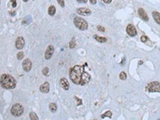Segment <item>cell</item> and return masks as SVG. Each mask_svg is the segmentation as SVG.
Listing matches in <instances>:
<instances>
[{"label": "cell", "instance_id": "6da1fadb", "mask_svg": "<svg viewBox=\"0 0 160 120\" xmlns=\"http://www.w3.org/2000/svg\"><path fill=\"white\" fill-rule=\"evenodd\" d=\"M87 66V64L85 63L83 65H75L70 68L69 70V76L73 83L84 86L90 82L91 76L88 72L85 71V67Z\"/></svg>", "mask_w": 160, "mask_h": 120}, {"label": "cell", "instance_id": "5bb4252c", "mask_svg": "<svg viewBox=\"0 0 160 120\" xmlns=\"http://www.w3.org/2000/svg\"><path fill=\"white\" fill-rule=\"evenodd\" d=\"M152 16L155 22L160 25V13L157 11H153L152 12Z\"/></svg>", "mask_w": 160, "mask_h": 120}, {"label": "cell", "instance_id": "4fadbf2b", "mask_svg": "<svg viewBox=\"0 0 160 120\" xmlns=\"http://www.w3.org/2000/svg\"><path fill=\"white\" fill-rule=\"evenodd\" d=\"M40 90L43 93H48L50 91V84L49 83L46 81L43 84H42L40 87Z\"/></svg>", "mask_w": 160, "mask_h": 120}, {"label": "cell", "instance_id": "7402d4cb", "mask_svg": "<svg viewBox=\"0 0 160 120\" xmlns=\"http://www.w3.org/2000/svg\"><path fill=\"white\" fill-rule=\"evenodd\" d=\"M49 68L47 67H44L43 69H42V74L44 75L45 76H47V74L49 73Z\"/></svg>", "mask_w": 160, "mask_h": 120}, {"label": "cell", "instance_id": "e0dca14e", "mask_svg": "<svg viewBox=\"0 0 160 120\" xmlns=\"http://www.w3.org/2000/svg\"><path fill=\"white\" fill-rule=\"evenodd\" d=\"M49 108L50 111L52 113H55V112L57 111V106L54 103H51L49 104Z\"/></svg>", "mask_w": 160, "mask_h": 120}, {"label": "cell", "instance_id": "603a6c76", "mask_svg": "<svg viewBox=\"0 0 160 120\" xmlns=\"http://www.w3.org/2000/svg\"><path fill=\"white\" fill-rule=\"evenodd\" d=\"M57 1L61 8H64L65 7V1H64V0H57Z\"/></svg>", "mask_w": 160, "mask_h": 120}, {"label": "cell", "instance_id": "52a82bcc", "mask_svg": "<svg viewBox=\"0 0 160 120\" xmlns=\"http://www.w3.org/2000/svg\"><path fill=\"white\" fill-rule=\"evenodd\" d=\"M25 41L24 40V37L22 36L18 37L16 40L15 45L16 48L18 50H21L23 49V48L25 46Z\"/></svg>", "mask_w": 160, "mask_h": 120}, {"label": "cell", "instance_id": "9c48e42d", "mask_svg": "<svg viewBox=\"0 0 160 120\" xmlns=\"http://www.w3.org/2000/svg\"><path fill=\"white\" fill-rule=\"evenodd\" d=\"M76 12L79 15L83 16H89L91 14V11L87 8H80L76 9Z\"/></svg>", "mask_w": 160, "mask_h": 120}, {"label": "cell", "instance_id": "4316f807", "mask_svg": "<svg viewBox=\"0 0 160 120\" xmlns=\"http://www.w3.org/2000/svg\"><path fill=\"white\" fill-rule=\"evenodd\" d=\"M10 2L11 3L12 6L13 8H15L17 6V2H16V0H11Z\"/></svg>", "mask_w": 160, "mask_h": 120}, {"label": "cell", "instance_id": "277c9868", "mask_svg": "<svg viewBox=\"0 0 160 120\" xmlns=\"http://www.w3.org/2000/svg\"><path fill=\"white\" fill-rule=\"evenodd\" d=\"M10 112L12 116L15 117H19L23 114L24 108L23 106L20 104H15L12 106Z\"/></svg>", "mask_w": 160, "mask_h": 120}, {"label": "cell", "instance_id": "d6986e66", "mask_svg": "<svg viewBox=\"0 0 160 120\" xmlns=\"http://www.w3.org/2000/svg\"><path fill=\"white\" fill-rule=\"evenodd\" d=\"M29 117L31 120H38L39 119L38 116L36 115V113H35L34 112H31L29 114Z\"/></svg>", "mask_w": 160, "mask_h": 120}, {"label": "cell", "instance_id": "9a60e30c", "mask_svg": "<svg viewBox=\"0 0 160 120\" xmlns=\"http://www.w3.org/2000/svg\"><path fill=\"white\" fill-rule=\"evenodd\" d=\"M93 38H94L96 41L100 43H105L107 41V39L106 37L98 36L97 35H95L93 36Z\"/></svg>", "mask_w": 160, "mask_h": 120}, {"label": "cell", "instance_id": "ba28073f", "mask_svg": "<svg viewBox=\"0 0 160 120\" xmlns=\"http://www.w3.org/2000/svg\"><path fill=\"white\" fill-rule=\"evenodd\" d=\"M23 68L26 72H28L31 70L32 67V63L28 58H26L24 60L22 63Z\"/></svg>", "mask_w": 160, "mask_h": 120}, {"label": "cell", "instance_id": "5b68a950", "mask_svg": "<svg viewBox=\"0 0 160 120\" xmlns=\"http://www.w3.org/2000/svg\"><path fill=\"white\" fill-rule=\"evenodd\" d=\"M146 90L149 92L160 93V82L153 81L149 83L146 87Z\"/></svg>", "mask_w": 160, "mask_h": 120}, {"label": "cell", "instance_id": "83f0119b", "mask_svg": "<svg viewBox=\"0 0 160 120\" xmlns=\"http://www.w3.org/2000/svg\"><path fill=\"white\" fill-rule=\"evenodd\" d=\"M76 1L80 3H86L88 2V0H76Z\"/></svg>", "mask_w": 160, "mask_h": 120}, {"label": "cell", "instance_id": "d4e9b609", "mask_svg": "<svg viewBox=\"0 0 160 120\" xmlns=\"http://www.w3.org/2000/svg\"><path fill=\"white\" fill-rule=\"evenodd\" d=\"M75 46H76L75 43L73 41H72L69 42V48H70L71 49H73Z\"/></svg>", "mask_w": 160, "mask_h": 120}, {"label": "cell", "instance_id": "d6a6232c", "mask_svg": "<svg viewBox=\"0 0 160 120\" xmlns=\"http://www.w3.org/2000/svg\"><path fill=\"white\" fill-rule=\"evenodd\" d=\"M33 1H35V0H33Z\"/></svg>", "mask_w": 160, "mask_h": 120}, {"label": "cell", "instance_id": "3957f363", "mask_svg": "<svg viewBox=\"0 0 160 120\" xmlns=\"http://www.w3.org/2000/svg\"><path fill=\"white\" fill-rule=\"evenodd\" d=\"M74 24L81 31H86L88 28V24L84 19L76 16L74 19Z\"/></svg>", "mask_w": 160, "mask_h": 120}, {"label": "cell", "instance_id": "ac0fdd59", "mask_svg": "<svg viewBox=\"0 0 160 120\" xmlns=\"http://www.w3.org/2000/svg\"><path fill=\"white\" fill-rule=\"evenodd\" d=\"M112 116V113L110 111H107L106 113L101 115V117L102 119H104L106 117H108L110 119H111Z\"/></svg>", "mask_w": 160, "mask_h": 120}, {"label": "cell", "instance_id": "1f68e13d", "mask_svg": "<svg viewBox=\"0 0 160 120\" xmlns=\"http://www.w3.org/2000/svg\"><path fill=\"white\" fill-rule=\"evenodd\" d=\"M23 1L24 2H28L29 1V0H23Z\"/></svg>", "mask_w": 160, "mask_h": 120}, {"label": "cell", "instance_id": "f1b7e54d", "mask_svg": "<svg viewBox=\"0 0 160 120\" xmlns=\"http://www.w3.org/2000/svg\"><path fill=\"white\" fill-rule=\"evenodd\" d=\"M91 4L95 5L97 3V0H89Z\"/></svg>", "mask_w": 160, "mask_h": 120}, {"label": "cell", "instance_id": "8fae6325", "mask_svg": "<svg viewBox=\"0 0 160 120\" xmlns=\"http://www.w3.org/2000/svg\"><path fill=\"white\" fill-rule=\"evenodd\" d=\"M138 14L141 19H143V20L145 21H148L149 20V18L145 10L143 8H139L138 9Z\"/></svg>", "mask_w": 160, "mask_h": 120}, {"label": "cell", "instance_id": "44dd1931", "mask_svg": "<svg viewBox=\"0 0 160 120\" xmlns=\"http://www.w3.org/2000/svg\"><path fill=\"white\" fill-rule=\"evenodd\" d=\"M120 79L122 80H125L127 79V74L124 72H122L120 74Z\"/></svg>", "mask_w": 160, "mask_h": 120}, {"label": "cell", "instance_id": "ffe728a7", "mask_svg": "<svg viewBox=\"0 0 160 120\" xmlns=\"http://www.w3.org/2000/svg\"><path fill=\"white\" fill-rule=\"evenodd\" d=\"M24 57V53L23 51L19 52L17 54V58L18 60H22Z\"/></svg>", "mask_w": 160, "mask_h": 120}, {"label": "cell", "instance_id": "f546056e", "mask_svg": "<svg viewBox=\"0 0 160 120\" xmlns=\"http://www.w3.org/2000/svg\"><path fill=\"white\" fill-rule=\"evenodd\" d=\"M102 1L104 2H105V3H107V4L110 3L112 2V0H102Z\"/></svg>", "mask_w": 160, "mask_h": 120}, {"label": "cell", "instance_id": "30bf717a", "mask_svg": "<svg viewBox=\"0 0 160 120\" xmlns=\"http://www.w3.org/2000/svg\"><path fill=\"white\" fill-rule=\"evenodd\" d=\"M126 31L128 34L129 35V36L132 37H134L137 35V31H136L135 27L133 25H131V24H129V25L127 26Z\"/></svg>", "mask_w": 160, "mask_h": 120}, {"label": "cell", "instance_id": "484cf974", "mask_svg": "<svg viewBox=\"0 0 160 120\" xmlns=\"http://www.w3.org/2000/svg\"><path fill=\"white\" fill-rule=\"evenodd\" d=\"M140 40H141V42H143V43H145L147 41L148 38H147V37L146 36H142L141 37Z\"/></svg>", "mask_w": 160, "mask_h": 120}, {"label": "cell", "instance_id": "7c38bea8", "mask_svg": "<svg viewBox=\"0 0 160 120\" xmlns=\"http://www.w3.org/2000/svg\"><path fill=\"white\" fill-rule=\"evenodd\" d=\"M59 85L61 88L64 90L67 91L69 89V83L68 80L66 78H61L59 81Z\"/></svg>", "mask_w": 160, "mask_h": 120}, {"label": "cell", "instance_id": "2e32d148", "mask_svg": "<svg viewBox=\"0 0 160 120\" xmlns=\"http://www.w3.org/2000/svg\"><path fill=\"white\" fill-rule=\"evenodd\" d=\"M56 12V9L54 5H50L48 9V14L51 16H53Z\"/></svg>", "mask_w": 160, "mask_h": 120}, {"label": "cell", "instance_id": "8992f818", "mask_svg": "<svg viewBox=\"0 0 160 120\" xmlns=\"http://www.w3.org/2000/svg\"><path fill=\"white\" fill-rule=\"evenodd\" d=\"M55 49L53 45H49L47 48L46 51H45V53H44V58L46 60H49L52 57V56L54 53Z\"/></svg>", "mask_w": 160, "mask_h": 120}, {"label": "cell", "instance_id": "7a4b0ae2", "mask_svg": "<svg viewBox=\"0 0 160 120\" xmlns=\"http://www.w3.org/2000/svg\"><path fill=\"white\" fill-rule=\"evenodd\" d=\"M0 81L1 87L5 89H15L17 84V82L15 79L9 74H2L1 76Z\"/></svg>", "mask_w": 160, "mask_h": 120}, {"label": "cell", "instance_id": "4dcf8cb0", "mask_svg": "<svg viewBox=\"0 0 160 120\" xmlns=\"http://www.w3.org/2000/svg\"><path fill=\"white\" fill-rule=\"evenodd\" d=\"M10 15L12 16H14L15 15H16V11H12L10 12Z\"/></svg>", "mask_w": 160, "mask_h": 120}, {"label": "cell", "instance_id": "cb8c5ba5", "mask_svg": "<svg viewBox=\"0 0 160 120\" xmlns=\"http://www.w3.org/2000/svg\"><path fill=\"white\" fill-rule=\"evenodd\" d=\"M97 29L98 31L99 32H104L105 31V28L103 26H100V25H98L97 26Z\"/></svg>", "mask_w": 160, "mask_h": 120}]
</instances>
